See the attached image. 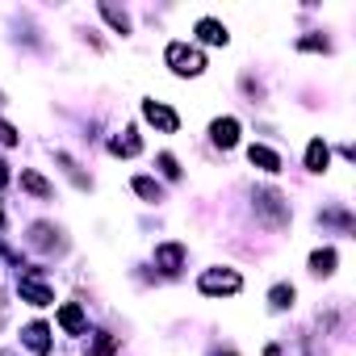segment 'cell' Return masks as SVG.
I'll use <instances>...</instances> for the list:
<instances>
[{
	"mask_svg": "<svg viewBox=\"0 0 356 356\" xmlns=\"http://www.w3.org/2000/svg\"><path fill=\"white\" fill-rule=\"evenodd\" d=\"M252 202H256V214L264 218V227L268 231H285L289 227V202H285V193L281 189H273V185H260L256 193H252Z\"/></svg>",
	"mask_w": 356,
	"mask_h": 356,
	"instance_id": "6da1fadb",
	"label": "cell"
},
{
	"mask_svg": "<svg viewBox=\"0 0 356 356\" xmlns=\"http://www.w3.org/2000/svg\"><path fill=\"white\" fill-rule=\"evenodd\" d=\"M163 63L172 67V76H185V80L206 72V55H202L197 47L181 42V38H176V42H168V51H163Z\"/></svg>",
	"mask_w": 356,
	"mask_h": 356,
	"instance_id": "7a4b0ae2",
	"label": "cell"
},
{
	"mask_svg": "<svg viewBox=\"0 0 356 356\" xmlns=\"http://www.w3.org/2000/svg\"><path fill=\"white\" fill-rule=\"evenodd\" d=\"M197 289H202L206 298H231V293L243 289V277H239L235 268H206V273L197 277Z\"/></svg>",
	"mask_w": 356,
	"mask_h": 356,
	"instance_id": "3957f363",
	"label": "cell"
},
{
	"mask_svg": "<svg viewBox=\"0 0 356 356\" xmlns=\"http://www.w3.org/2000/svg\"><path fill=\"white\" fill-rule=\"evenodd\" d=\"M17 293H22V302H30V306H51V302H55V289L42 281L38 268H30L26 277H17Z\"/></svg>",
	"mask_w": 356,
	"mask_h": 356,
	"instance_id": "277c9868",
	"label": "cell"
},
{
	"mask_svg": "<svg viewBox=\"0 0 356 356\" xmlns=\"http://www.w3.org/2000/svg\"><path fill=\"white\" fill-rule=\"evenodd\" d=\"M143 118L159 130V134H176V130H181V118H176V109H168L163 101H143Z\"/></svg>",
	"mask_w": 356,
	"mask_h": 356,
	"instance_id": "5b68a950",
	"label": "cell"
},
{
	"mask_svg": "<svg viewBox=\"0 0 356 356\" xmlns=\"http://www.w3.org/2000/svg\"><path fill=\"white\" fill-rule=\"evenodd\" d=\"M185 256H189L185 243H176V239H172V243H159V248H155V268H163L168 277H176V273L185 268Z\"/></svg>",
	"mask_w": 356,
	"mask_h": 356,
	"instance_id": "8992f818",
	"label": "cell"
},
{
	"mask_svg": "<svg viewBox=\"0 0 356 356\" xmlns=\"http://www.w3.org/2000/svg\"><path fill=\"white\" fill-rule=\"evenodd\" d=\"M210 143L222 147V151H231V147L239 143V118H231V113H227V118H214V122H210Z\"/></svg>",
	"mask_w": 356,
	"mask_h": 356,
	"instance_id": "52a82bcc",
	"label": "cell"
},
{
	"mask_svg": "<svg viewBox=\"0 0 356 356\" xmlns=\"http://www.w3.org/2000/svg\"><path fill=\"white\" fill-rule=\"evenodd\" d=\"M193 34L206 42V47H227L231 42V34H227V26L218 22V17H202L197 26H193Z\"/></svg>",
	"mask_w": 356,
	"mask_h": 356,
	"instance_id": "ba28073f",
	"label": "cell"
},
{
	"mask_svg": "<svg viewBox=\"0 0 356 356\" xmlns=\"http://www.w3.org/2000/svg\"><path fill=\"white\" fill-rule=\"evenodd\" d=\"M22 189H26V193H34L38 202H51V197H55V185L47 181V176H38L34 168H22Z\"/></svg>",
	"mask_w": 356,
	"mask_h": 356,
	"instance_id": "9c48e42d",
	"label": "cell"
},
{
	"mask_svg": "<svg viewBox=\"0 0 356 356\" xmlns=\"http://www.w3.org/2000/svg\"><path fill=\"white\" fill-rule=\"evenodd\" d=\"M248 159H252L260 172H268V176L281 172V155H277L273 147H264V143H252V147H248Z\"/></svg>",
	"mask_w": 356,
	"mask_h": 356,
	"instance_id": "30bf717a",
	"label": "cell"
},
{
	"mask_svg": "<svg viewBox=\"0 0 356 356\" xmlns=\"http://www.w3.org/2000/svg\"><path fill=\"white\" fill-rule=\"evenodd\" d=\"M22 339H26V348H30L34 356H47V352H51V327H47V323H30V327L22 331Z\"/></svg>",
	"mask_w": 356,
	"mask_h": 356,
	"instance_id": "8fae6325",
	"label": "cell"
},
{
	"mask_svg": "<svg viewBox=\"0 0 356 356\" xmlns=\"http://www.w3.org/2000/svg\"><path fill=\"white\" fill-rule=\"evenodd\" d=\"M59 327H63L67 335H80V331L88 327V318H84L80 302H63V306H59Z\"/></svg>",
	"mask_w": 356,
	"mask_h": 356,
	"instance_id": "7c38bea8",
	"label": "cell"
},
{
	"mask_svg": "<svg viewBox=\"0 0 356 356\" xmlns=\"http://www.w3.org/2000/svg\"><path fill=\"white\" fill-rule=\"evenodd\" d=\"M327 163H331V147L323 138H310L306 143V172H327Z\"/></svg>",
	"mask_w": 356,
	"mask_h": 356,
	"instance_id": "4fadbf2b",
	"label": "cell"
},
{
	"mask_svg": "<svg viewBox=\"0 0 356 356\" xmlns=\"http://www.w3.org/2000/svg\"><path fill=\"white\" fill-rule=\"evenodd\" d=\"M335 264H339L335 248H318V252H310V273H314V277H331Z\"/></svg>",
	"mask_w": 356,
	"mask_h": 356,
	"instance_id": "5bb4252c",
	"label": "cell"
},
{
	"mask_svg": "<svg viewBox=\"0 0 356 356\" xmlns=\"http://www.w3.org/2000/svg\"><path fill=\"white\" fill-rule=\"evenodd\" d=\"M130 189H134L143 202H151V206H159V202H163V185H159V181H151V176H134Z\"/></svg>",
	"mask_w": 356,
	"mask_h": 356,
	"instance_id": "9a60e30c",
	"label": "cell"
},
{
	"mask_svg": "<svg viewBox=\"0 0 356 356\" xmlns=\"http://www.w3.org/2000/svg\"><path fill=\"white\" fill-rule=\"evenodd\" d=\"M293 302H298V289H293L289 281H281V285L268 289V306H273V310H289Z\"/></svg>",
	"mask_w": 356,
	"mask_h": 356,
	"instance_id": "2e32d148",
	"label": "cell"
},
{
	"mask_svg": "<svg viewBox=\"0 0 356 356\" xmlns=\"http://www.w3.org/2000/svg\"><path fill=\"white\" fill-rule=\"evenodd\" d=\"M109 151H113V155H138V151H143V138H138L134 130H126L122 138H109Z\"/></svg>",
	"mask_w": 356,
	"mask_h": 356,
	"instance_id": "e0dca14e",
	"label": "cell"
},
{
	"mask_svg": "<svg viewBox=\"0 0 356 356\" xmlns=\"http://www.w3.org/2000/svg\"><path fill=\"white\" fill-rule=\"evenodd\" d=\"M101 17L118 30V34H130V17H126V9H113V5H101Z\"/></svg>",
	"mask_w": 356,
	"mask_h": 356,
	"instance_id": "ac0fdd59",
	"label": "cell"
},
{
	"mask_svg": "<svg viewBox=\"0 0 356 356\" xmlns=\"http://www.w3.org/2000/svg\"><path fill=\"white\" fill-rule=\"evenodd\" d=\"M159 168H163V176H172V181L181 176V163H176V155H172V151H163V155H159Z\"/></svg>",
	"mask_w": 356,
	"mask_h": 356,
	"instance_id": "d6986e66",
	"label": "cell"
},
{
	"mask_svg": "<svg viewBox=\"0 0 356 356\" xmlns=\"http://www.w3.org/2000/svg\"><path fill=\"white\" fill-rule=\"evenodd\" d=\"M92 356H113V335H97V343H92Z\"/></svg>",
	"mask_w": 356,
	"mask_h": 356,
	"instance_id": "ffe728a7",
	"label": "cell"
},
{
	"mask_svg": "<svg viewBox=\"0 0 356 356\" xmlns=\"http://www.w3.org/2000/svg\"><path fill=\"white\" fill-rule=\"evenodd\" d=\"M298 47H302V51H331V42H327V38H302Z\"/></svg>",
	"mask_w": 356,
	"mask_h": 356,
	"instance_id": "44dd1931",
	"label": "cell"
},
{
	"mask_svg": "<svg viewBox=\"0 0 356 356\" xmlns=\"http://www.w3.org/2000/svg\"><path fill=\"white\" fill-rule=\"evenodd\" d=\"M0 143H5V147H13V143H17V130H13L9 122H0Z\"/></svg>",
	"mask_w": 356,
	"mask_h": 356,
	"instance_id": "7402d4cb",
	"label": "cell"
},
{
	"mask_svg": "<svg viewBox=\"0 0 356 356\" xmlns=\"http://www.w3.org/2000/svg\"><path fill=\"white\" fill-rule=\"evenodd\" d=\"M9 185V163H5V155H0V189Z\"/></svg>",
	"mask_w": 356,
	"mask_h": 356,
	"instance_id": "603a6c76",
	"label": "cell"
},
{
	"mask_svg": "<svg viewBox=\"0 0 356 356\" xmlns=\"http://www.w3.org/2000/svg\"><path fill=\"white\" fill-rule=\"evenodd\" d=\"M264 356H281V348H277V343H268V348H264Z\"/></svg>",
	"mask_w": 356,
	"mask_h": 356,
	"instance_id": "cb8c5ba5",
	"label": "cell"
},
{
	"mask_svg": "<svg viewBox=\"0 0 356 356\" xmlns=\"http://www.w3.org/2000/svg\"><path fill=\"white\" fill-rule=\"evenodd\" d=\"M0 327H5V293H0Z\"/></svg>",
	"mask_w": 356,
	"mask_h": 356,
	"instance_id": "d4e9b609",
	"label": "cell"
},
{
	"mask_svg": "<svg viewBox=\"0 0 356 356\" xmlns=\"http://www.w3.org/2000/svg\"><path fill=\"white\" fill-rule=\"evenodd\" d=\"M214 356H235V352H231V348H227V352H214Z\"/></svg>",
	"mask_w": 356,
	"mask_h": 356,
	"instance_id": "484cf974",
	"label": "cell"
},
{
	"mask_svg": "<svg viewBox=\"0 0 356 356\" xmlns=\"http://www.w3.org/2000/svg\"><path fill=\"white\" fill-rule=\"evenodd\" d=\"M0 227H5V210H0Z\"/></svg>",
	"mask_w": 356,
	"mask_h": 356,
	"instance_id": "4316f807",
	"label": "cell"
}]
</instances>
